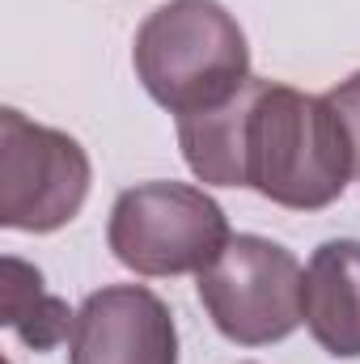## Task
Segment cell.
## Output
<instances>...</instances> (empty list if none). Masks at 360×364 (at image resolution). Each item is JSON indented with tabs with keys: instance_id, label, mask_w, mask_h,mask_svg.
I'll return each mask as SVG.
<instances>
[{
	"instance_id": "1",
	"label": "cell",
	"mask_w": 360,
	"mask_h": 364,
	"mask_svg": "<svg viewBox=\"0 0 360 364\" xmlns=\"http://www.w3.org/2000/svg\"><path fill=\"white\" fill-rule=\"evenodd\" d=\"M352 149L327 97L259 81L246 119V186L280 208L314 212L344 195Z\"/></svg>"
},
{
	"instance_id": "2",
	"label": "cell",
	"mask_w": 360,
	"mask_h": 364,
	"mask_svg": "<svg viewBox=\"0 0 360 364\" xmlns=\"http://www.w3.org/2000/svg\"><path fill=\"white\" fill-rule=\"evenodd\" d=\"M132 64L149 97L174 114L225 102L250 77L238 17L216 0H170L136 30Z\"/></svg>"
},
{
	"instance_id": "3",
	"label": "cell",
	"mask_w": 360,
	"mask_h": 364,
	"mask_svg": "<svg viewBox=\"0 0 360 364\" xmlns=\"http://www.w3.org/2000/svg\"><path fill=\"white\" fill-rule=\"evenodd\" d=\"M229 220L212 195L186 182H140L110 208L106 242L136 275H186L216 263L229 246Z\"/></svg>"
},
{
	"instance_id": "4",
	"label": "cell",
	"mask_w": 360,
	"mask_h": 364,
	"mask_svg": "<svg viewBox=\"0 0 360 364\" xmlns=\"http://www.w3.org/2000/svg\"><path fill=\"white\" fill-rule=\"evenodd\" d=\"M199 301L216 331L242 348L288 339L305 322V272L268 237L242 233L199 272Z\"/></svg>"
},
{
	"instance_id": "5",
	"label": "cell",
	"mask_w": 360,
	"mask_h": 364,
	"mask_svg": "<svg viewBox=\"0 0 360 364\" xmlns=\"http://www.w3.org/2000/svg\"><path fill=\"white\" fill-rule=\"evenodd\" d=\"M90 195L85 149L55 127L0 110V225L17 233H51L68 225Z\"/></svg>"
},
{
	"instance_id": "6",
	"label": "cell",
	"mask_w": 360,
	"mask_h": 364,
	"mask_svg": "<svg viewBox=\"0 0 360 364\" xmlns=\"http://www.w3.org/2000/svg\"><path fill=\"white\" fill-rule=\"evenodd\" d=\"M68 352L73 364H179V326L144 284H110L77 309Z\"/></svg>"
},
{
	"instance_id": "7",
	"label": "cell",
	"mask_w": 360,
	"mask_h": 364,
	"mask_svg": "<svg viewBox=\"0 0 360 364\" xmlns=\"http://www.w3.org/2000/svg\"><path fill=\"white\" fill-rule=\"evenodd\" d=\"M305 326L339 360L360 356V242H322L305 267Z\"/></svg>"
},
{
	"instance_id": "8",
	"label": "cell",
	"mask_w": 360,
	"mask_h": 364,
	"mask_svg": "<svg viewBox=\"0 0 360 364\" xmlns=\"http://www.w3.org/2000/svg\"><path fill=\"white\" fill-rule=\"evenodd\" d=\"M259 77L229 93L216 106L191 110L179 119V144L191 174L208 186H246V119L255 106Z\"/></svg>"
},
{
	"instance_id": "9",
	"label": "cell",
	"mask_w": 360,
	"mask_h": 364,
	"mask_svg": "<svg viewBox=\"0 0 360 364\" xmlns=\"http://www.w3.org/2000/svg\"><path fill=\"white\" fill-rule=\"evenodd\" d=\"M4 322L21 335L26 348L51 352L64 335H73L77 314H68V305L43 288V275L30 263L9 255L4 259Z\"/></svg>"
},
{
	"instance_id": "10",
	"label": "cell",
	"mask_w": 360,
	"mask_h": 364,
	"mask_svg": "<svg viewBox=\"0 0 360 364\" xmlns=\"http://www.w3.org/2000/svg\"><path fill=\"white\" fill-rule=\"evenodd\" d=\"M327 102L344 123V136H348V149H352V174L360 178V73L348 77L344 85H335L327 93Z\"/></svg>"
}]
</instances>
